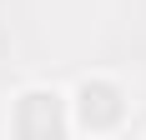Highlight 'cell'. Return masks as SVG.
<instances>
[{"label": "cell", "instance_id": "obj_1", "mask_svg": "<svg viewBox=\"0 0 146 140\" xmlns=\"http://www.w3.org/2000/svg\"><path fill=\"white\" fill-rule=\"evenodd\" d=\"M15 130H20V135H60V130H66L60 95H56V90H30V95H20Z\"/></svg>", "mask_w": 146, "mask_h": 140}, {"label": "cell", "instance_id": "obj_2", "mask_svg": "<svg viewBox=\"0 0 146 140\" xmlns=\"http://www.w3.org/2000/svg\"><path fill=\"white\" fill-rule=\"evenodd\" d=\"M76 100H81V125L91 130H111L121 120V85L111 80H86Z\"/></svg>", "mask_w": 146, "mask_h": 140}]
</instances>
